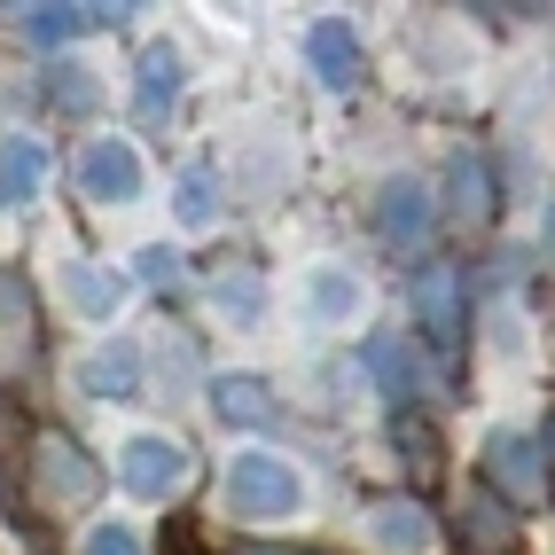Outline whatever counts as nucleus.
Instances as JSON below:
<instances>
[{
    "label": "nucleus",
    "instance_id": "f257e3e1",
    "mask_svg": "<svg viewBox=\"0 0 555 555\" xmlns=\"http://www.w3.org/2000/svg\"><path fill=\"white\" fill-rule=\"evenodd\" d=\"M306 501H313V486H306V469L289 454L250 447V454L228 462V516L235 525H298Z\"/></svg>",
    "mask_w": 555,
    "mask_h": 555
},
{
    "label": "nucleus",
    "instance_id": "f03ea898",
    "mask_svg": "<svg viewBox=\"0 0 555 555\" xmlns=\"http://www.w3.org/2000/svg\"><path fill=\"white\" fill-rule=\"evenodd\" d=\"M141 180H150V165H141V150H133V141H118V133H94L87 150H79V196L102 204V211L133 204Z\"/></svg>",
    "mask_w": 555,
    "mask_h": 555
},
{
    "label": "nucleus",
    "instance_id": "7ed1b4c3",
    "mask_svg": "<svg viewBox=\"0 0 555 555\" xmlns=\"http://www.w3.org/2000/svg\"><path fill=\"white\" fill-rule=\"evenodd\" d=\"M118 477H126L133 501H172L180 486H189V454H180V438H165V430H133Z\"/></svg>",
    "mask_w": 555,
    "mask_h": 555
},
{
    "label": "nucleus",
    "instance_id": "20e7f679",
    "mask_svg": "<svg viewBox=\"0 0 555 555\" xmlns=\"http://www.w3.org/2000/svg\"><path fill=\"white\" fill-rule=\"evenodd\" d=\"M486 477H493V493L516 501V508H532L547 493V447L532 430H493V447H486Z\"/></svg>",
    "mask_w": 555,
    "mask_h": 555
},
{
    "label": "nucleus",
    "instance_id": "39448f33",
    "mask_svg": "<svg viewBox=\"0 0 555 555\" xmlns=\"http://www.w3.org/2000/svg\"><path fill=\"white\" fill-rule=\"evenodd\" d=\"M430 189H423V180L415 172H391L384 180V189H376V235L391 243V250H415L423 235H430Z\"/></svg>",
    "mask_w": 555,
    "mask_h": 555
},
{
    "label": "nucleus",
    "instance_id": "423d86ee",
    "mask_svg": "<svg viewBox=\"0 0 555 555\" xmlns=\"http://www.w3.org/2000/svg\"><path fill=\"white\" fill-rule=\"evenodd\" d=\"M70 384H79L87 399H133L141 391V345L133 337H109V345L79 352V360H70Z\"/></svg>",
    "mask_w": 555,
    "mask_h": 555
},
{
    "label": "nucleus",
    "instance_id": "0eeeda50",
    "mask_svg": "<svg viewBox=\"0 0 555 555\" xmlns=\"http://www.w3.org/2000/svg\"><path fill=\"white\" fill-rule=\"evenodd\" d=\"M306 63H313V79H321L328 94L360 87V31H352L345 16H313V31H306Z\"/></svg>",
    "mask_w": 555,
    "mask_h": 555
},
{
    "label": "nucleus",
    "instance_id": "6e6552de",
    "mask_svg": "<svg viewBox=\"0 0 555 555\" xmlns=\"http://www.w3.org/2000/svg\"><path fill=\"white\" fill-rule=\"evenodd\" d=\"M40 189H48V141L40 133H9L0 141V211L40 204Z\"/></svg>",
    "mask_w": 555,
    "mask_h": 555
},
{
    "label": "nucleus",
    "instance_id": "1a4fd4ad",
    "mask_svg": "<svg viewBox=\"0 0 555 555\" xmlns=\"http://www.w3.org/2000/svg\"><path fill=\"white\" fill-rule=\"evenodd\" d=\"M180 87H189V63H180V48H172V40H150V55H141V70H133V102H141V118L165 126V118H172V102H180Z\"/></svg>",
    "mask_w": 555,
    "mask_h": 555
},
{
    "label": "nucleus",
    "instance_id": "9d476101",
    "mask_svg": "<svg viewBox=\"0 0 555 555\" xmlns=\"http://www.w3.org/2000/svg\"><path fill=\"white\" fill-rule=\"evenodd\" d=\"M306 313H313L321 328H352V321L367 313V282H360L352 267H313V274H306Z\"/></svg>",
    "mask_w": 555,
    "mask_h": 555
},
{
    "label": "nucleus",
    "instance_id": "9b49d317",
    "mask_svg": "<svg viewBox=\"0 0 555 555\" xmlns=\"http://www.w3.org/2000/svg\"><path fill=\"white\" fill-rule=\"evenodd\" d=\"M367 540H376V555H430L438 547L423 501H376L367 508Z\"/></svg>",
    "mask_w": 555,
    "mask_h": 555
},
{
    "label": "nucleus",
    "instance_id": "f8f14e48",
    "mask_svg": "<svg viewBox=\"0 0 555 555\" xmlns=\"http://www.w3.org/2000/svg\"><path fill=\"white\" fill-rule=\"evenodd\" d=\"M109 16H126V9H70V0H48V9H24L16 31H24V48H70V40H87L94 24Z\"/></svg>",
    "mask_w": 555,
    "mask_h": 555
},
{
    "label": "nucleus",
    "instance_id": "ddd939ff",
    "mask_svg": "<svg viewBox=\"0 0 555 555\" xmlns=\"http://www.w3.org/2000/svg\"><path fill=\"white\" fill-rule=\"evenodd\" d=\"M415 313L438 345L462 337V267H415Z\"/></svg>",
    "mask_w": 555,
    "mask_h": 555
},
{
    "label": "nucleus",
    "instance_id": "4468645a",
    "mask_svg": "<svg viewBox=\"0 0 555 555\" xmlns=\"http://www.w3.org/2000/svg\"><path fill=\"white\" fill-rule=\"evenodd\" d=\"M40 493L48 501H63V508H87L94 501V469H87V454L70 447V438H40Z\"/></svg>",
    "mask_w": 555,
    "mask_h": 555
},
{
    "label": "nucleus",
    "instance_id": "2eb2a0df",
    "mask_svg": "<svg viewBox=\"0 0 555 555\" xmlns=\"http://www.w3.org/2000/svg\"><path fill=\"white\" fill-rule=\"evenodd\" d=\"M367 376H376V391H384L391 406H415V399H423V360H415V345H399V337H376V345H367Z\"/></svg>",
    "mask_w": 555,
    "mask_h": 555
},
{
    "label": "nucleus",
    "instance_id": "dca6fc26",
    "mask_svg": "<svg viewBox=\"0 0 555 555\" xmlns=\"http://www.w3.org/2000/svg\"><path fill=\"white\" fill-rule=\"evenodd\" d=\"M172 219L180 228H219V219H228V180H219L211 165H189L172 180Z\"/></svg>",
    "mask_w": 555,
    "mask_h": 555
},
{
    "label": "nucleus",
    "instance_id": "f3484780",
    "mask_svg": "<svg viewBox=\"0 0 555 555\" xmlns=\"http://www.w3.org/2000/svg\"><path fill=\"white\" fill-rule=\"evenodd\" d=\"M211 415L228 423V430H258L274 415V391L258 384V376H211Z\"/></svg>",
    "mask_w": 555,
    "mask_h": 555
},
{
    "label": "nucleus",
    "instance_id": "a211bd4d",
    "mask_svg": "<svg viewBox=\"0 0 555 555\" xmlns=\"http://www.w3.org/2000/svg\"><path fill=\"white\" fill-rule=\"evenodd\" d=\"M63 298H70V313L109 321V313L126 306V289H118V274H102L94 258H70V267H63Z\"/></svg>",
    "mask_w": 555,
    "mask_h": 555
},
{
    "label": "nucleus",
    "instance_id": "6ab92c4d",
    "mask_svg": "<svg viewBox=\"0 0 555 555\" xmlns=\"http://www.w3.org/2000/svg\"><path fill=\"white\" fill-rule=\"evenodd\" d=\"M211 313L228 321V328H258V313H267V289H258V274H250V267L219 274V282H211Z\"/></svg>",
    "mask_w": 555,
    "mask_h": 555
},
{
    "label": "nucleus",
    "instance_id": "aec40b11",
    "mask_svg": "<svg viewBox=\"0 0 555 555\" xmlns=\"http://www.w3.org/2000/svg\"><path fill=\"white\" fill-rule=\"evenodd\" d=\"M447 180H454V211L469 219V228H486V219H493V180H486V157H477V150H462Z\"/></svg>",
    "mask_w": 555,
    "mask_h": 555
},
{
    "label": "nucleus",
    "instance_id": "412c9836",
    "mask_svg": "<svg viewBox=\"0 0 555 555\" xmlns=\"http://www.w3.org/2000/svg\"><path fill=\"white\" fill-rule=\"evenodd\" d=\"M79 555H150V540H141V532L126 525V516H102V525H87Z\"/></svg>",
    "mask_w": 555,
    "mask_h": 555
},
{
    "label": "nucleus",
    "instance_id": "4be33fe9",
    "mask_svg": "<svg viewBox=\"0 0 555 555\" xmlns=\"http://www.w3.org/2000/svg\"><path fill=\"white\" fill-rule=\"evenodd\" d=\"M94 94H102V87L87 79V70H55V102H63V109H94Z\"/></svg>",
    "mask_w": 555,
    "mask_h": 555
},
{
    "label": "nucleus",
    "instance_id": "5701e85b",
    "mask_svg": "<svg viewBox=\"0 0 555 555\" xmlns=\"http://www.w3.org/2000/svg\"><path fill=\"white\" fill-rule=\"evenodd\" d=\"M133 267H141V282H172V243H150V250H133Z\"/></svg>",
    "mask_w": 555,
    "mask_h": 555
},
{
    "label": "nucleus",
    "instance_id": "b1692460",
    "mask_svg": "<svg viewBox=\"0 0 555 555\" xmlns=\"http://www.w3.org/2000/svg\"><path fill=\"white\" fill-rule=\"evenodd\" d=\"M516 345H525V328H516V313L501 306V313H493V352H516Z\"/></svg>",
    "mask_w": 555,
    "mask_h": 555
}]
</instances>
